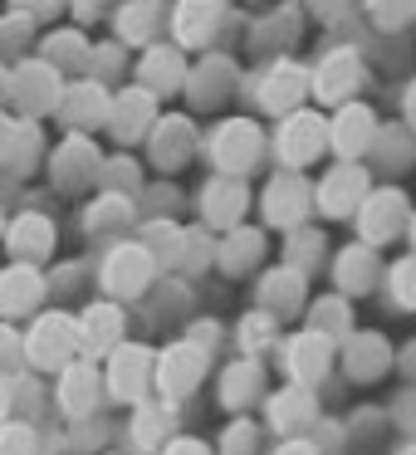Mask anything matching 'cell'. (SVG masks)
I'll use <instances>...</instances> for the list:
<instances>
[{
    "mask_svg": "<svg viewBox=\"0 0 416 455\" xmlns=\"http://www.w3.org/2000/svg\"><path fill=\"white\" fill-rule=\"evenodd\" d=\"M206 372H211V347L191 343V338H177V343H167L157 357H152V387L162 392V402L191 396Z\"/></svg>",
    "mask_w": 416,
    "mask_h": 455,
    "instance_id": "6da1fadb",
    "label": "cell"
},
{
    "mask_svg": "<svg viewBox=\"0 0 416 455\" xmlns=\"http://www.w3.org/2000/svg\"><path fill=\"white\" fill-rule=\"evenodd\" d=\"M25 363L40 367V372H64V367L79 357V323L69 314H40L30 323V333L20 338Z\"/></svg>",
    "mask_w": 416,
    "mask_h": 455,
    "instance_id": "7a4b0ae2",
    "label": "cell"
},
{
    "mask_svg": "<svg viewBox=\"0 0 416 455\" xmlns=\"http://www.w3.org/2000/svg\"><path fill=\"white\" fill-rule=\"evenodd\" d=\"M206 152H211V162H216L220 177L245 181L250 172L260 167V157H265V132H260V123H250V118H226L216 132H211Z\"/></svg>",
    "mask_w": 416,
    "mask_h": 455,
    "instance_id": "3957f363",
    "label": "cell"
},
{
    "mask_svg": "<svg viewBox=\"0 0 416 455\" xmlns=\"http://www.w3.org/2000/svg\"><path fill=\"white\" fill-rule=\"evenodd\" d=\"M152 347H142V343H118L108 357H103V387L113 392V402H128V406H138V402H148V392H152Z\"/></svg>",
    "mask_w": 416,
    "mask_h": 455,
    "instance_id": "277c9868",
    "label": "cell"
},
{
    "mask_svg": "<svg viewBox=\"0 0 416 455\" xmlns=\"http://www.w3.org/2000/svg\"><path fill=\"white\" fill-rule=\"evenodd\" d=\"M353 216H357V235H363V245L377 250V245H387V240H396L406 230L412 206H406V191L402 187H372Z\"/></svg>",
    "mask_w": 416,
    "mask_h": 455,
    "instance_id": "5b68a950",
    "label": "cell"
},
{
    "mask_svg": "<svg viewBox=\"0 0 416 455\" xmlns=\"http://www.w3.org/2000/svg\"><path fill=\"white\" fill-rule=\"evenodd\" d=\"M275 152H279V162H284L289 172L318 162V152H328V118L314 113V108L284 113V123H279V132H275Z\"/></svg>",
    "mask_w": 416,
    "mask_h": 455,
    "instance_id": "8992f818",
    "label": "cell"
},
{
    "mask_svg": "<svg viewBox=\"0 0 416 455\" xmlns=\"http://www.w3.org/2000/svg\"><path fill=\"white\" fill-rule=\"evenodd\" d=\"M60 69H50L44 60H25L11 69V84H5V99L25 113V118H40V113H54L60 108Z\"/></svg>",
    "mask_w": 416,
    "mask_h": 455,
    "instance_id": "52a82bcc",
    "label": "cell"
},
{
    "mask_svg": "<svg viewBox=\"0 0 416 455\" xmlns=\"http://www.w3.org/2000/svg\"><path fill=\"white\" fill-rule=\"evenodd\" d=\"M367 191H372V172H367L363 162H338V167L314 187V206H318V216L343 220V216H353V211L363 206Z\"/></svg>",
    "mask_w": 416,
    "mask_h": 455,
    "instance_id": "ba28073f",
    "label": "cell"
},
{
    "mask_svg": "<svg viewBox=\"0 0 416 455\" xmlns=\"http://www.w3.org/2000/svg\"><path fill=\"white\" fill-rule=\"evenodd\" d=\"M152 275H157V259L148 255V245H132V240L113 245L108 259H103V289H108V299H138V294H148Z\"/></svg>",
    "mask_w": 416,
    "mask_h": 455,
    "instance_id": "9c48e42d",
    "label": "cell"
},
{
    "mask_svg": "<svg viewBox=\"0 0 416 455\" xmlns=\"http://www.w3.org/2000/svg\"><path fill=\"white\" fill-rule=\"evenodd\" d=\"M260 211H265V220L275 230H299L308 220V211H314V187L299 172H275V181L260 196Z\"/></svg>",
    "mask_w": 416,
    "mask_h": 455,
    "instance_id": "30bf717a",
    "label": "cell"
},
{
    "mask_svg": "<svg viewBox=\"0 0 416 455\" xmlns=\"http://www.w3.org/2000/svg\"><path fill=\"white\" fill-rule=\"evenodd\" d=\"M363 79H367L363 54L357 50H333L328 60H318L314 74H308V93H314L318 103H348V99H357Z\"/></svg>",
    "mask_w": 416,
    "mask_h": 455,
    "instance_id": "8fae6325",
    "label": "cell"
},
{
    "mask_svg": "<svg viewBox=\"0 0 416 455\" xmlns=\"http://www.w3.org/2000/svg\"><path fill=\"white\" fill-rule=\"evenodd\" d=\"M79 353L89 357V363H99V357H108L113 347L128 338V314H123V304H113V299H99V304H89L79 318Z\"/></svg>",
    "mask_w": 416,
    "mask_h": 455,
    "instance_id": "7c38bea8",
    "label": "cell"
},
{
    "mask_svg": "<svg viewBox=\"0 0 416 455\" xmlns=\"http://www.w3.org/2000/svg\"><path fill=\"white\" fill-rule=\"evenodd\" d=\"M103 172V152L89 142V132H74L69 142H60V152L50 157V177L60 191H84L93 187Z\"/></svg>",
    "mask_w": 416,
    "mask_h": 455,
    "instance_id": "4fadbf2b",
    "label": "cell"
},
{
    "mask_svg": "<svg viewBox=\"0 0 416 455\" xmlns=\"http://www.w3.org/2000/svg\"><path fill=\"white\" fill-rule=\"evenodd\" d=\"M250 211V187L240 177H211L201 187V226L206 230H236Z\"/></svg>",
    "mask_w": 416,
    "mask_h": 455,
    "instance_id": "5bb4252c",
    "label": "cell"
},
{
    "mask_svg": "<svg viewBox=\"0 0 416 455\" xmlns=\"http://www.w3.org/2000/svg\"><path fill=\"white\" fill-rule=\"evenodd\" d=\"M377 138V118L367 103H338L333 123H328V148L338 152V162H357L367 157V148H372Z\"/></svg>",
    "mask_w": 416,
    "mask_h": 455,
    "instance_id": "9a60e30c",
    "label": "cell"
},
{
    "mask_svg": "<svg viewBox=\"0 0 416 455\" xmlns=\"http://www.w3.org/2000/svg\"><path fill=\"white\" fill-rule=\"evenodd\" d=\"M148 152H152V162H157L162 172H181L191 157H196V128H191V118H181V113L157 118L152 132H148Z\"/></svg>",
    "mask_w": 416,
    "mask_h": 455,
    "instance_id": "2e32d148",
    "label": "cell"
},
{
    "mask_svg": "<svg viewBox=\"0 0 416 455\" xmlns=\"http://www.w3.org/2000/svg\"><path fill=\"white\" fill-rule=\"evenodd\" d=\"M152 123H157V99L132 84V89H123L118 99L108 103L103 128H108L118 142H138V138H148V132H152Z\"/></svg>",
    "mask_w": 416,
    "mask_h": 455,
    "instance_id": "e0dca14e",
    "label": "cell"
},
{
    "mask_svg": "<svg viewBox=\"0 0 416 455\" xmlns=\"http://www.w3.org/2000/svg\"><path fill=\"white\" fill-rule=\"evenodd\" d=\"M265 416L279 435H304V426L318 421V396L304 382H284L275 396H265Z\"/></svg>",
    "mask_w": 416,
    "mask_h": 455,
    "instance_id": "ac0fdd59",
    "label": "cell"
},
{
    "mask_svg": "<svg viewBox=\"0 0 416 455\" xmlns=\"http://www.w3.org/2000/svg\"><path fill=\"white\" fill-rule=\"evenodd\" d=\"M333 343H328L324 333H314V328H304V333H294L284 343V372L294 377V382L314 387L318 377H328V367H333Z\"/></svg>",
    "mask_w": 416,
    "mask_h": 455,
    "instance_id": "d6986e66",
    "label": "cell"
},
{
    "mask_svg": "<svg viewBox=\"0 0 416 455\" xmlns=\"http://www.w3.org/2000/svg\"><path fill=\"white\" fill-rule=\"evenodd\" d=\"M44 299V275L35 265H5L0 269V323L35 314Z\"/></svg>",
    "mask_w": 416,
    "mask_h": 455,
    "instance_id": "ffe728a7",
    "label": "cell"
},
{
    "mask_svg": "<svg viewBox=\"0 0 416 455\" xmlns=\"http://www.w3.org/2000/svg\"><path fill=\"white\" fill-rule=\"evenodd\" d=\"M108 89H103L99 79H84V84H69V89L60 93V118L69 123V132H89V128H103V118H108Z\"/></svg>",
    "mask_w": 416,
    "mask_h": 455,
    "instance_id": "44dd1931",
    "label": "cell"
},
{
    "mask_svg": "<svg viewBox=\"0 0 416 455\" xmlns=\"http://www.w3.org/2000/svg\"><path fill=\"white\" fill-rule=\"evenodd\" d=\"M260 108L265 113H294L299 103L308 99V69H299V64L279 60L265 69V79H260Z\"/></svg>",
    "mask_w": 416,
    "mask_h": 455,
    "instance_id": "7402d4cb",
    "label": "cell"
},
{
    "mask_svg": "<svg viewBox=\"0 0 416 455\" xmlns=\"http://www.w3.org/2000/svg\"><path fill=\"white\" fill-rule=\"evenodd\" d=\"M392 363H396V353L382 333H348L343 338V372L353 382H377V377H387Z\"/></svg>",
    "mask_w": 416,
    "mask_h": 455,
    "instance_id": "603a6c76",
    "label": "cell"
},
{
    "mask_svg": "<svg viewBox=\"0 0 416 455\" xmlns=\"http://www.w3.org/2000/svg\"><path fill=\"white\" fill-rule=\"evenodd\" d=\"M5 250H11L15 265H40V259H50L54 255V226H50V216H40V211L15 216L11 230H5Z\"/></svg>",
    "mask_w": 416,
    "mask_h": 455,
    "instance_id": "cb8c5ba5",
    "label": "cell"
},
{
    "mask_svg": "<svg viewBox=\"0 0 416 455\" xmlns=\"http://www.w3.org/2000/svg\"><path fill=\"white\" fill-rule=\"evenodd\" d=\"M181 84H187V60H181L177 44H148L138 64V89L162 99V93H177Z\"/></svg>",
    "mask_w": 416,
    "mask_h": 455,
    "instance_id": "d4e9b609",
    "label": "cell"
},
{
    "mask_svg": "<svg viewBox=\"0 0 416 455\" xmlns=\"http://www.w3.org/2000/svg\"><path fill=\"white\" fill-rule=\"evenodd\" d=\"M99 392H103V372H99V363H89V357H74V363L60 372V406L69 416H79V421L93 416Z\"/></svg>",
    "mask_w": 416,
    "mask_h": 455,
    "instance_id": "484cf974",
    "label": "cell"
},
{
    "mask_svg": "<svg viewBox=\"0 0 416 455\" xmlns=\"http://www.w3.org/2000/svg\"><path fill=\"white\" fill-rule=\"evenodd\" d=\"M304 299H308V275H299V269H289V265L269 269V275L260 279V308L275 314V318L304 314Z\"/></svg>",
    "mask_w": 416,
    "mask_h": 455,
    "instance_id": "4316f807",
    "label": "cell"
},
{
    "mask_svg": "<svg viewBox=\"0 0 416 455\" xmlns=\"http://www.w3.org/2000/svg\"><path fill=\"white\" fill-rule=\"evenodd\" d=\"M260 259H265V235H260V230L236 226V230H226V235H220V245H216V265H220V275L240 279V275H250V269H255Z\"/></svg>",
    "mask_w": 416,
    "mask_h": 455,
    "instance_id": "83f0119b",
    "label": "cell"
},
{
    "mask_svg": "<svg viewBox=\"0 0 416 455\" xmlns=\"http://www.w3.org/2000/svg\"><path fill=\"white\" fill-rule=\"evenodd\" d=\"M216 25H220V0H177V11H172L177 44H187V50H201L216 35Z\"/></svg>",
    "mask_w": 416,
    "mask_h": 455,
    "instance_id": "f1b7e54d",
    "label": "cell"
},
{
    "mask_svg": "<svg viewBox=\"0 0 416 455\" xmlns=\"http://www.w3.org/2000/svg\"><path fill=\"white\" fill-rule=\"evenodd\" d=\"M260 396H265V363H260V357H236V363L220 372V402H226L230 411H245Z\"/></svg>",
    "mask_w": 416,
    "mask_h": 455,
    "instance_id": "f546056e",
    "label": "cell"
},
{
    "mask_svg": "<svg viewBox=\"0 0 416 455\" xmlns=\"http://www.w3.org/2000/svg\"><path fill=\"white\" fill-rule=\"evenodd\" d=\"M157 25H162V0H123L118 11H113V35H118V44H142V50H148Z\"/></svg>",
    "mask_w": 416,
    "mask_h": 455,
    "instance_id": "4dcf8cb0",
    "label": "cell"
},
{
    "mask_svg": "<svg viewBox=\"0 0 416 455\" xmlns=\"http://www.w3.org/2000/svg\"><path fill=\"white\" fill-rule=\"evenodd\" d=\"M172 435H177V402H138V411H132V445L162 451Z\"/></svg>",
    "mask_w": 416,
    "mask_h": 455,
    "instance_id": "1f68e13d",
    "label": "cell"
},
{
    "mask_svg": "<svg viewBox=\"0 0 416 455\" xmlns=\"http://www.w3.org/2000/svg\"><path fill=\"white\" fill-rule=\"evenodd\" d=\"M333 275H338V289H343V294H367V289H372L377 279H382L377 250H372V245H363V240H357V245H348L343 255L333 259Z\"/></svg>",
    "mask_w": 416,
    "mask_h": 455,
    "instance_id": "d6a6232c",
    "label": "cell"
},
{
    "mask_svg": "<svg viewBox=\"0 0 416 455\" xmlns=\"http://www.w3.org/2000/svg\"><path fill=\"white\" fill-rule=\"evenodd\" d=\"M230 84H236V64L230 60H206V64H196V69H187V84H181V89H191V99H196L201 108H216V103L230 93Z\"/></svg>",
    "mask_w": 416,
    "mask_h": 455,
    "instance_id": "836d02e7",
    "label": "cell"
},
{
    "mask_svg": "<svg viewBox=\"0 0 416 455\" xmlns=\"http://www.w3.org/2000/svg\"><path fill=\"white\" fill-rule=\"evenodd\" d=\"M89 54H93V44L84 40V30H54V35H44V44H40V60L50 64V69H84L89 64Z\"/></svg>",
    "mask_w": 416,
    "mask_h": 455,
    "instance_id": "e575fe53",
    "label": "cell"
},
{
    "mask_svg": "<svg viewBox=\"0 0 416 455\" xmlns=\"http://www.w3.org/2000/svg\"><path fill=\"white\" fill-rule=\"evenodd\" d=\"M308 328H314V333H324L328 343H343V338L353 333V314H348V299H343V294L318 299V304L308 308Z\"/></svg>",
    "mask_w": 416,
    "mask_h": 455,
    "instance_id": "d590c367",
    "label": "cell"
},
{
    "mask_svg": "<svg viewBox=\"0 0 416 455\" xmlns=\"http://www.w3.org/2000/svg\"><path fill=\"white\" fill-rule=\"evenodd\" d=\"M318 255H324V230H318V226L289 230V240H284V265H289V269L308 275V269L318 265Z\"/></svg>",
    "mask_w": 416,
    "mask_h": 455,
    "instance_id": "8d00e7d4",
    "label": "cell"
},
{
    "mask_svg": "<svg viewBox=\"0 0 416 455\" xmlns=\"http://www.w3.org/2000/svg\"><path fill=\"white\" fill-rule=\"evenodd\" d=\"M132 220V201L123 191H108V196L93 201L89 211V235H108V230H123Z\"/></svg>",
    "mask_w": 416,
    "mask_h": 455,
    "instance_id": "74e56055",
    "label": "cell"
},
{
    "mask_svg": "<svg viewBox=\"0 0 416 455\" xmlns=\"http://www.w3.org/2000/svg\"><path fill=\"white\" fill-rule=\"evenodd\" d=\"M236 333H240V347H245V357H260V353H265V347L279 338V318L265 314V308H255V314L240 318Z\"/></svg>",
    "mask_w": 416,
    "mask_h": 455,
    "instance_id": "f35d334b",
    "label": "cell"
},
{
    "mask_svg": "<svg viewBox=\"0 0 416 455\" xmlns=\"http://www.w3.org/2000/svg\"><path fill=\"white\" fill-rule=\"evenodd\" d=\"M377 157V167L382 172H396V167H406L412 162V138L406 132H396V128H377V138H372V148H367Z\"/></svg>",
    "mask_w": 416,
    "mask_h": 455,
    "instance_id": "ab89813d",
    "label": "cell"
},
{
    "mask_svg": "<svg viewBox=\"0 0 416 455\" xmlns=\"http://www.w3.org/2000/svg\"><path fill=\"white\" fill-rule=\"evenodd\" d=\"M387 294H392L396 308L416 314V255H402L392 269H387Z\"/></svg>",
    "mask_w": 416,
    "mask_h": 455,
    "instance_id": "60d3db41",
    "label": "cell"
},
{
    "mask_svg": "<svg viewBox=\"0 0 416 455\" xmlns=\"http://www.w3.org/2000/svg\"><path fill=\"white\" fill-rule=\"evenodd\" d=\"M211 259H216V245H211L201 230H181V245H177V269H187V275H196V269H206Z\"/></svg>",
    "mask_w": 416,
    "mask_h": 455,
    "instance_id": "b9f144b4",
    "label": "cell"
},
{
    "mask_svg": "<svg viewBox=\"0 0 416 455\" xmlns=\"http://www.w3.org/2000/svg\"><path fill=\"white\" fill-rule=\"evenodd\" d=\"M148 255L157 259V265H177V245H181V230L172 226V220H152L148 226Z\"/></svg>",
    "mask_w": 416,
    "mask_h": 455,
    "instance_id": "7bdbcfd3",
    "label": "cell"
},
{
    "mask_svg": "<svg viewBox=\"0 0 416 455\" xmlns=\"http://www.w3.org/2000/svg\"><path fill=\"white\" fill-rule=\"evenodd\" d=\"M30 35H35V20L25 11L5 15V20H0V54H5V60H11V54H20L25 44H30Z\"/></svg>",
    "mask_w": 416,
    "mask_h": 455,
    "instance_id": "ee69618b",
    "label": "cell"
},
{
    "mask_svg": "<svg viewBox=\"0 0 416 455\" xmlns=\"http://www.w3.org/2000/svg\"><path fill=\"white\" fill-rule=\"evenodd\" d=\"M35 157H40V128H35V123H20L15 148H11V162H5V167H11V172H30Z\"/></svg>",
    "mask_w": 416,
    "mask_h": 455,
    "instance_id": "f6af8a7d",
    "label": "cell"
},
{
    "mask_svg": "<svg viewBox=\"0 0 416 455\" xmlns=\"http://www.w3.org/2000/svg\"><path fill=\"white\" fill-rule=\"evenodd\" d=\"M255 445H260V431L245 421V416L230 421L226 435H220V455H255Z\"/></svg>",
    "mask_w": 416,
    "mask_h": 455,
    "instance_id": "bcb514c9",
    "label": "cell"
},
{
    "mask_svg": "<svg viewBox=\"0 0 416 455\" xmlns=\"http://www.w3.org/2000/svg\"><path fill=\"white\" fill-rule=\"evenodd\" d=\"M99 181H108V191L138 187V162H132V157H108V162H103V172H99Z\"/></svg>",
    "mask_w": 416,
    "mask_h": 455,
    "instance_id": "7dc6e473",
    "label": "cell"
},
{
    "mask_svg": "<svg viewBox=\"0 0 416 455\" xmlns=\"http://www.w3.org/2000/svg\"><path fill=\"white\" fill-rule=\"evenodd\" d=\"M0 455H35V431L25 421L0 426Z\"/></svg>",
    "mask_w": 416,
    "mask_h": 455,
    "instance_id": "c3c4849f",
    "label": "cell"
},
{
    "mask_svg": "<svg viewBox=\"0 0 416 455\" xmlns=\"http://www.w3.org/2000/svg\"><path fill=\"white\" fill-rule=\"evenodd\" d=\"M25 357V347H20V333H15L11 323H0V382H11V372H15V363Z\"/></svg>",
    "mask_w": 416,
    "mask_h": 455,
    "instance_id": "681fc988",
    "label": "cell"
},
{
    "mask_svg": "<svg viewBox=\"0 0 416 455\" xmlns=\"http://www.w3.org/2000/svg\"><path fill=\"white\" fill-rule=\"evenodd\" d=\"M372 11L382 25H402L406 15H416V0H372Z\"/></svg>",
    "mask_w": 416,
    "mask_h": 455,
    "instance_id": "f907efd6",
    "label": "cell"
},
{
    "mask_svg": "<svg viewBox=\"0 0 416 455\" xmlns=\"http://www.w3.org/2000/svg\"><path fill=\"white\" fill-rule=\"evenodd\" d=\"M162 455H211V445L196 441V435H172V441L162 445Z\"/></svg>",
    "mask_w": 416,
    "mask_h": 455,
    "instance_id": "816d5d0a",
    "label": "cell"
},
{
    "mask_svg": "<svg viewBox=\"0 0 416 455\" xmlns=\"http://www.w3.org/2000/svg\"><path fill=\"white\" fill-rule=\"evenodd\" d=\"M15 132H20V123L11 118V113H0V167L11 162V148H15Z\"/></svg>",
    "mask_w": 416,
    "mask_h": 455,
    "instance_id": "f5cc1de1",
    "label": "cell"
},
{
    "mask_svg": "<svg viewBox=\"0 0 416 455\" xmlns=\"http://www.w3.org/2000/svg\"><path fill=\"white\" fill-rule=\"evenodd\" d=\"M64 0H15V11H25L30 20H44V15H54Z\"/></svg>",
    "mask_w": 416,
    "mask_h": 455,
    "instance_id": "db71d44e",
    "label": "cell"
},
{
    "mask_svg": "<svg viewBox=\"0 0 416 455\" xmlns=\"http://www.w3.org/2000/svg\"><path fill=\"white\" fill-rule=\"evenodd\" d=\"M275 455H324V451H318V441H304V435H284Z\"/></svg>",
    "mask_w": 416,
    "mask_h": 455,
    "instance_id": "11a10c76",
    "label": "cell"
},
{
    "mask_svg": "<svg viewBox=\"0 0 416 455\" xmlns=\"http://www.w3.org/2000/svg\"><path fill=\"white\" fill-rule=\"evenodd\" d=\"M396 367H402L406 377H416V343L406 347V353H396Z\"/></svg>",
    "mask_w": 416,
    "mask_h": 455,
    "instance_id": "9f6ffc18",
    "label": "cell"
},
{
    "mask_svg": "<svg viewBox=\"0 0 416 455\" xmlns=\"http://www.w3.org/2000/svg\"><path fill=\"white\" fill-rule=\"evenodd\" d=\"M5 416H11V382H0V426H5Z\"/></svg>",
    "mask_w": 416,
    "mask_h": 455,
    "instance_id": "6f0895ef",
    "label": "cell"
},
{
    "mask_svg": "<svg viewBox=\"0 0 416 455\" xmlns=\"http://www.w3.org/2000/svg\"><path fill=\"white\" fill-rule=\"evenodd\" d=\"M308 5H314V11H318V15H333V11H338V5H348V0H308Z\"/></svg>",
    "mask_w": 416,
    "mask_h": 455,
    "instance_id": "680465c9",
    "label": "cell"
},
{
    "mask_svg": "<svg viewBox=\"0 0 416 455\" xmlns=\"http://www.w3.org/2000/svg\"><path fill=\"white\" fill-rule=\"evenodd\" d=\"M406 118L416 123V84H412V89H406Z\"/></svg>",
    "mask_w": 416,
    "mask_h": 455,
    "instance_id": "91938a15",
    "label": "cell"
},
{
    "mask_svg": "<svg viewBox=\"0 0 416 455\" xmlns=\"http://www.w3.org/2000/svg\"><path fill=\"white\" fill-rule=\"evenodd\" d=\"M5 84H11V69L0 64V103H5Z\"/></svg>",
    "mask_w": 416,
    "mask_h": 455,
    "instance_id": "94428289",
    "label": "cell"
},
{
    "mask_svg": "<svg viewBox=\"0 0 416 455\" xmlns=\"http://www.w3.org/2000/svg\"><path fill=\"white\" fill-rule=\"evenodd\" d=\"M396 455H416V445H402V451H396Z\"/></svg>",
    "mask_w": 416,
    "mask_h": 455,
    "instance_id": "6125c7cd",
    "label": "cell"
},
{
    "mask_svg": "<svg viewBox=\"0 0 416 455\" xmlns=\"http://www.w3.org/2000/svg\"><path fill=\"white\" fill-rule=\"evenodd\" d=\"M406 230H412V240H416V216H412V220H406Z\"/></svg>",
    "mask_w": 416,
    "mask_h": 455,
    "instance_id": "be15d7a7",
    "label": "cell"
},
{
    "mask_svg": "<svg viewBox=\"0 0 416 455\" xmlns=\"http://www.w3.org/2000/svg\"><path fill=\"white\" fill-rule=\"evenodd\" d=\"M0 235H5V216H0Z\"/></svg>",
    "mask_w": 416,
    "mask_h": 455,
    "instance_id": "e7e4bbea",
    "label": "cell"
},
{
    "mask_svg": "<svg viewBox=\"0 0 416 455\" xmlns=\"http://www.w3.org/2000/svg\"><path fill=\"white\" fill-rule=\"evenodd\" d=\"M412 426H416V411H412Z\"/></svg>",
    "mask_w": 416,
    "mask_h": 455,
    "instance_id": "03108f58",
    "label": "cell"
}]
</instances>
